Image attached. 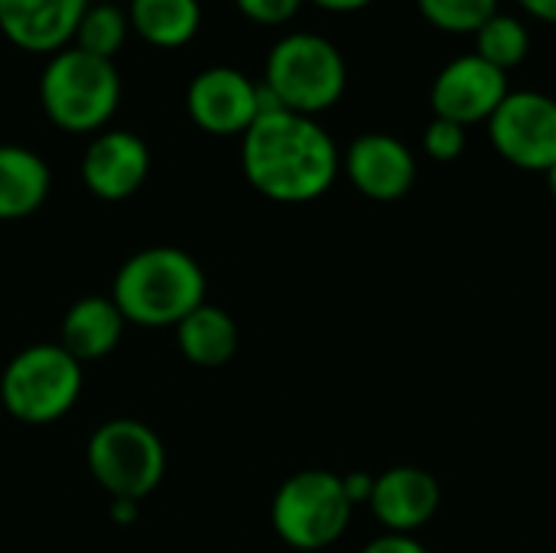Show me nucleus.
<instances>
[{"mask_svg": "<svg viewBox=\"0 0 556 553\" xmlns=\"http://www.w3.org/2000/svg\"><path fill=\"white\" fill-rule=\"evenodd\" d=\"M342 156L329 130L306 114L267 108L241 137V169L248 183L287 205L326 196L339 176Z\"/></svg>", "mask_w": 556, "mask_h": 553, "instance_id": "obj_1", "label": "nucleus"}, {"mask_svg": "<svg viewBox=\"0 0 556 553\" xmlns=\"http://www.w3.org/2000/svg\"><path fill=\"white\" fill-rule=\"evenodd\" d=\"M111 300L130 326L176 329L195 306L205 303V274L182 248H143L121 264Z\"/></svg>", "mask_w": 556, "mask_h": 553, "instance_id": "obj_2", "label": "nucleus"}, {"mask_svg": "<svg viewBox=\"0 0 556 553\" xmlns=\"http://www.w3.org/2000/svg\"><path fill=\"white\" fill-rule=\"evenodd\" d=\"M42 114L65 134H98L121 104V72L114 59L65 46L39 72Z\"/></svg>", "mask_w": 556, "mask_h": 553, "instance_id": "obj_3", "label": "nucleus"}, {"mask_svg": "<svg viewBox=\"0 0 556 553\" xmlns=\"http://www.w3.org/2000/svg\"><path fill=\"white\" fill-rule=\"evenodd\" d=\"M261 85L277 101V108L316 117L339 104V98L345 95V55L332 39L319 33H287L270 46Z\"/></svg>", "mask_w": 556, "mask_h": 553, "instance_id": "obj_4", "label": "nucleus"}, {"mask_svg": "<svg viewBox=\"0 0 556 553\" xmlns=\"http://www.w3.org/2000/svg\"><path fill=\"white\" fill-rule=\"evenodd\" d=\"M81 385V362H75L59 342H36L7 362L0 375V407L20 424L46 427L78 404Z\"/></svg>", "mask_w": 556, "mask_h": 553, "instance_id": "obj_5", "label": "nucleus"}, {"mask_svg": "<svg viewBox=\"0 0 556 553\" xmlns=\"http://www.w3.org/2000/svg\"><path fill=\"white\" fill-rule=\"evenodd\" d=\"M88 473L114 502H140L166 476V447L143 420L114 417L88 440Z\"/></svg>", "mask_w": 556, "mask_h": 553, "instance_id": "obj_6", "label": "nucleus"}, {"mask_svg": "<svg viewBox=\"0 0 556 553\" xmlns=\"http://www.w3.org/2000/svg\"><path fill=\"white\" fill-rule=\"evenodd\" d=\"M352 508L342 476L329 469H303L277 489L270 525L283 544L296 551H323L345 535Z\"/></svg>", "mask_w": 556, "mask_h": 553, "instance_id": "obj_7", "label": "nucleus"}, {"mask_svg": "<svg viewBox=\"0 0 556 553\" xmlns=\"http://www.w3.org/2000/svg\"><path fill=\"white\" fill-rule=\"evenodd\" d=\"M489 137L502 160L528 173L556 166V98L544 91H508L489 117Z\"/></svg>", "mask_w": 556, "mask_h": 553, "instance_id": "obj_8", "label": "nucleus"}, {"mask_svg": "<svg viewBox=\"0 0 556 553\" xmlns=\"http://www.w3.org/2000/svg\"><path fill=\"white\" fill-rule=\"evenodd\" d=\"M264 108V88L235 65H208L186 88L192 124L212 137H244Z\"/></svg>", "mask_w": 556, "mask_h": 553, "instance_id": "obj_9", "label": "nucleus"}, {"mask_svg": "<svg viewBox=\"0 0 556 553\" xmlns=\"http://www.w3.org/2000/svg\"><path fill=\"white\" fill-rule=\"evenodd\" d=\"M508 91V72L495 68L476 52H466L440 68L430 88V104L437 117L453 121L459 127H472L482 121L489 124Z\"/></svg>", "mask_w": 556, "mask_h": 553, "instance_id": "obj_10", "label": "nucleus"}, {"mask_svg": "<svg viewBox=\"0 0 556 553\" xmlns=\"http://www.w3.org/2000/svg\"><path fill=\"white\" fill-rule=\"evenodd\" d=\"M150 176V147L143 137L104 127L98 130L81 153V183L94 199L124 202L130 199Z\"/></svg>", "mask_w": 556, "mask_h": 553, "instance_id": "obj_11", "label": "nucleus"}, {"mask_svg": "<svg viewBox=\"0 0 556 553\" xmlns=\"http://www.w3.org/2000/svg\"><path fill=\"white\" fill-rule=\"evenodd\" d=\"M342 169L352 186L375 202H397L417 183V160L410 147L391 134H362L349 143Z\"/></svg>", "mask_w": 556, "mask_h": 553, "instance_id": "obj_12", "label": "nucleus"}, {"mask_svg": "<svg viewBox=\"0 0 556 553\" xmlns=\"http://www.w3.org/2000/svg\"><path fill=\"white\" fill-rule=\"evenodd\" d=\"M91 0H0V33L23 52L52 55L72 46Z\"/></svg>", "mask_w": 556, "mask_h": 553, "instance_id": "obj_13", "label": "nucleus"}, {"mask_svg": "<svg viewBox=\"0 0 556 553\" xmlns=\"http://www.w3.org/2000/svg\"><path fill=\"white\" fill-rule=\"evenodd\" d=\"M375 518L391 535H414L440 508V482L417 466H394L375 476V492L368 499Z\"/></svg>", "mask_w": 556, "mask_h": 553, "instance_id": "obj_14", "label": "nucleus"}, {"mask_svg": "<svg viewBox=\"0 0 556 553\" xmlns=\"http://www.w3.org/2000/svg\"><path fill=\"white\" fill-rule=\"evenodd\" d=\"M124 313L111 297H81L68 306L59 332V345L75 362H98L111 355L124 339Z\"/></svg>", "mask_w": 556, "mask_h": 553, "instance_id": "obj_15", "label": "nucleus"}, {"mask_svg": "<svg viewBox=\"0 0 556 553\" xmlns=\"http://www.w3.org/2000/svg\"><path fill=\"white\" fill-rule=\"evenodd\" d=\"M52 186L46 160L20 143H0V222H20L33 215Z\"/></svg>", "mask_w": 556, "mask_h": 553, "instance_id": "obj_16", "label": "nucleus"}, {"mask_svg": "<svg viewBox=\"0 0 556 553\" xmlns=\"http://www.w3.org/2000/svg\"><path fill=\"white\" fill-rule=\"evenodd\" d=\"M241 342L238 323L228 310L215 303L195 306L179 326H176V345L179 352L199 365V368H222L235 359Z\"/></svg>", "mask_w": 556, "mask_h": 553, "instance_id": "obj_17", "label": "nucleus"}, {"mask_svg": "<svg viewBox=\"0 0 556 553\" xmlns=\"http://www.w3.org/2000/svg\"><path fill=\"white\" fill-rule=\"evenodd\" d=\"M130 33L153 49H182L202 26V0H130Z\"/></svg>", "mask_w": 556, "mask_h": 553, "instance_id": "obj_18", "label": "nucleus"}, {"mask_svg": "<svg viewBox=\"0 0 556 553\" xmlns=\"http://www.w3.org/2000/svg\"><path fill=\"white\" fill-rule=\"evenodd\" d=\"M127 33H130V20L124 7H117L114 0H91L88 10L81 13L72 46L101 59H114L127 42Z\"/></svg>", "mask_w": 556, "mask_h": 553, "instance_id": "obj_19", "label": "nucleus"}, {"mask_svg": "<svg viewBox=\"0 0 556 553\" xmlns=\"http://www.w3.org/2000/svg\"><path fill=\"white\" fill-rule=\"evenodd\" d=\"M531 52V33L525 26V20L511 16V13H495L479 33H476V55H482L485 62H492L502 72H511L515 65H521Z\"/></svg>", "mask_w": 556, "mask_h": 553, "instance_id": "obj_20", "label": "nucleus"}, {"mask_svg": "<svg viewBox=\"0 0 556 553\" xmlns=\"http://www.w3.org/2000/svg\"><path fill=\"white\" fill-rule=\"evenodd\" d=\"M420 16L443 33H479L495 13L498 0H417Z\"/></svg>", "mask_w": 556, "mask_h": 553, "instance_id": "obj_21", "label": "nucleus"}, {"mask_svg": "<svg viewBox=\"0 0 556 553\" xmlns=\"http://www.w3.org/2000/svg\"><path fill=\"white\" fill-rule=\"evenodd\" d=\"M424 150L427 156H433L437 163H453L463 156L466 150V127L453 124V121H443V117H433L424 130Z\"/></svg>", "mask_w": 556, "mask_h": 553, "instance_id": "obj_22", "label": "nucleus"}, {"mask_svg": "<svg viewBox=\"0 0 556 553\" xmlns=\"http://www.w3.org/2000/svg\"><path fill=\"white\" fill-rule=\"evenodd\" d=\"M235 3L257 26H283L303 10L306 0H235Z\"/></svg>", "mask_w": 556, "mask_h": 553, "instance_id": "obj_23", "label": "nucleus"}, {"mask_svg": "<svg viewBox=\"0 0 556 553\" xmlns=\"http://www.w3.org/2000/svg\"><path fill=\"white\" fill-rule=\"evenodd\" d=\"M362 553H430L414 535H381L375 538Z\"/></svg>", "mask_w": 556, "mask_h": 553, "instance_id": "obj_24", "label": "nucleus"}, {"mask_svg": "<svg viewBox=\"0 0 556 553\" xmlns=\"http://www.w3.org/2000/svg\"><path fill=\"white\" fill-rule=\"evenodd\" d=\"M342 486H345L349 502H352V505H362V502H368L371 492H375V476H368V473H352V476H342Z\"/></svg>", "mask_w": 556, "mask_h": 553, "instance_id": "obj_25", "label": "nucleus"}, {"mask_svg": "<svg viewBox=\"0 0 556 553\" xmlns=\"http://www.w3.org/2000/svg\"><path fill=\"white\" fill-rule=\"evenodd\" d=\"M518 7L528 16H534L541 23H554L556 26V0H518Z\"/></svg>", "mask_w": 556, "mask_h": 553, "instance_id": "obj_26", "label": "nucleus"}, {"mask_svg": "<svg viewBox=\"0 0 556 553\" xmlns=\"http://www.w3.org/2000/svg\"><path fill=\"white\" fill-rule=\"evenodd\" d=\"M309 3H316L319 10H332V13H352V10H365L375 0H309Z\"/></svg>", "mask_w": 556, "mask_h": 553, "instance_id": "obj_27", "label": "nucleus"}, {"mask_svg": "<svg viewBox=\"0 0 556 553\" xmlns=\"http://www.w3.org/2000/svg\"><path fill=\"white\" fill-rule=\"evenodd\" d=\"M547 186H551V196L556 199V166H551V169H547Z\"/></svg>", "mask_w": 556, "mask_h": 553, "instance_id": "obj_28", "label": "nucleus"}, {"mask_svg": "<svg viewBox=\"0 0 556 553\" xmlns=\"http://www.w3.org/2000/svg\"><path fill=\"white\" fill-rule=\"evenodd\" d=\"M0 420H3V407H0Z\"/></svg>", "mask_w": 556, "mask_h": 553, "instance_id": "obj_29", "label": "nucleus"}]
</instances>
